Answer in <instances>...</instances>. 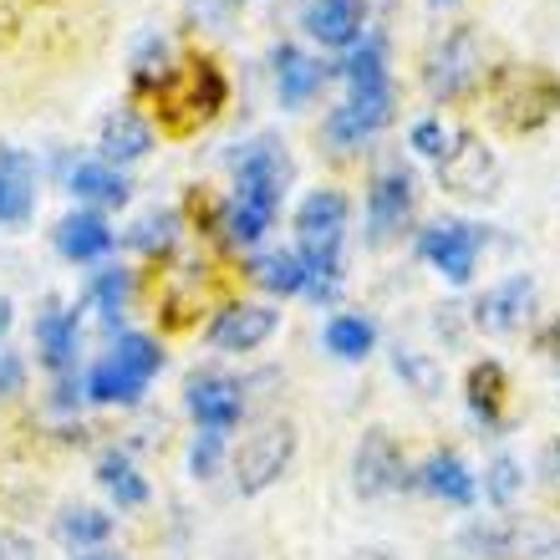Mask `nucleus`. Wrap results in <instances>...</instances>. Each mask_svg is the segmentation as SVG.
Returning a JSON list of instances; mask_svg holds the SVG:
<instances>
[{
	"mask_svg": "<svg viewBox=\"0 0 560 560\" xmlns=\"http://www.w3.org/2000/svg\"><path fill=\"white\" fill-rule=\"evenodd\" d=\"M230 168H235V199L224 209L220 230L235 245H255L270 230V220H276V209H280V194L291 184V159H285V148L276 138H255V143H245L230 159Z\"/></svg>",
	"mask_w": 560,
	"mask_h": 560,
	"instance_id": "f257e3e1",
	"label": "nucleus"
},
{
	"mask_svg": "<svg viewBox=\"0 0 560 560\" xmlns=\"http://www.w3.org/2000/svg\"><path fill=\"white\" fill-rule=\"evenodd\" d=\"M347 194L316 189L295 209V240H301V266H306V291L316 301H331L341 285V240H347Z\"/></svg>",
	"mask_w": 560,
	"mask_h": 560,
	"instance_id": "f03ea898",
	"label": "nucleus"
},
{
	"mask_svg": "<svg viewBox=\"0 0 560 560\" xmlns=\"http://www.w3.org/2000/svg\"><path fill=\"white\" fill-rule=\"evenodd\" d=\"M224 97H230V82L209 57H189L184 67H168L159 88L148 92V103L159 113V128L174 138L205 128L209 118H220Z\"/></svg>",
	"mask_w": 560,
	"mask_h": 560,
	"instance_id": "7ed1b4c3",
	"label": "nucleus"
},
{
	"mask_svg": "<svg viewBox=\"0 0 560 560\" xmlns=\"http://www.w3.org/2000/svg\"><path fill=\"white\" fill-rule=\"evenodd\" d=\"M489 113L510 133H535L560 113V77L535 61H504L489 77Z\"/></svg>",
	"mask_w": 560,
	"mask_h": 560,
	"instance_id": "20e7f679",
	"label": "nucleus"
},
{
	"mask_svg": "<svg viewBox=\"0 0 560 560\" xmlns=\"http://www.w3.org/2000/svg\"><path fill=\"white\" fill-rule=\"evenodd\" d=\"M163 368V352L159 341L143 337V331H122L118 347L97 362V368L88 372V393L92 402H103V408H133V402H143L148 383L159 377Z\"/></svg>",
	"mask_w": 560,
	"mask_h": 560,
	"instance_id": "39448f33",
	"label": "nucleus"
},
{
	"mask_svg": "<svg viewBox=\"0 0 560 560\" xmlns=\"http://www.w3.org/2000/svg\"><path fill=\"white\" fill-rule=\"evenodd\" d=\"M423 82L439 103H458L485 82V46H479L474 26H454L448 36L433 42V51L423 57Z\"/></svg>",
	"mask_w": 560,
	"mask_h": 560,
	"instance_id": "423d86ee",
	"label": "nucleus"
},
{
	"mask_svg": "<svg viewBox=\"0 0 560 560\" xmlns=\"http://www.w3.org/2000/svg\"><path fill=\"white\" fill-rule=\"evenodd\" d=\"M295 458V423L291 418H266V423L245 433L235 448V489L240 494H266Z\"/></svg>",
	"mask_w": 560,
	"mask_h": 560,
	"instance_id": "0eeeda50",
	"label": "nucleus"
},
{
	"mask_svg": "<svg viewBox=\"0 0 560 560\" xmlns=\"http://www.w3.org/2000/svg\"><path fill=\"white\" fill-rule=\"evenodd\" d=\"M433 168H439L443 189L458 194V199H489V194L500 189V159L474 133L448 138V148H443V159H433Z\"/></svg>",
	"mask_w": 560,
	"mask_h": 560,
	"instance_id": "6e6552de",
	"label": "nucleus"
},
{
	"mask_svg": "<svg viewBox=\"0 0 560 560\" xmlns=\"http://www.w3.org/2000/svg\"><path fill=\"white\" fill-rule=\"evenodd\" d=\"M352 485L362 500H383L393 489L408 485V458H402L398 439L387 428H368L352 454Z\"/></svg>",
	"mask_w": 560,
	"mask_h": 560,
	"instance_id": "1a4fd4ad",
	"label": "nucleus"
},
{
	"mask_svg": "<svg viewBox=\"0 0 560 560\" xmlns=\"http://www.w3.org/2000/svg\"><path fill=\"white\" fill-rule=\"evenodd\" d=\"M413 205H418V189H413V174L393 163L383 174L372 178L368 189V240L372 245H387V240L398 235L402 224L413 220Z\"/></svg>",
	"mask_w": 560,
	"mask_h": 560,
	"instance_id": "9d476101",
	"label": "nucleus"
},
{
	"mask_svg": "<svg viewBox=\"0 0 560 560\" xmlns=\"http://www.w3.org/2000/svg\"><path fill=\"white\" fill-rule=\"evenodd\" d=\"M479 245H485V235H479L474 224H433V230H423V240H418V255H423L439 276L454 280V285H469L474 266H479Z\"/></svg>",
	"mask_w": 560,
	"mask_h": 560,
	"instance_id": "9b49d317",
	"label": "nucleus"
},
{
	"mask_svg": "<svg viewBox=\"0 0 560 560\" xmlns=\"http://www.w3.org/2000/svg\"><path fill=\"white\" fill-rule=\"evenodd\" d=\"M276 326H280V311L235 301V306H224L209 322V347H220V352H255V347H266L276 337Z\"/></svg>",
	"mask_w": 560,
	"mask_h": 560,
	"instance_id": "f8f14e48",
	"label": "nucleus"
},
{
	"mask_svg": "<svg viewBox=\"0 0 560 560\" xmlns=\"http://www.w3.org/2000/svg\"><path fill=\"white\" fill-rule=\"evenodd\" d=\"M387 118H393V88L352 92L341 107H331V118H326V138H331L337 148H357L362 138L377 133Z\"/></svg>",
	"mask_w": 560,
	"mask_h": 560,
	"instance_id": "ddd939ff",
	"label": "nucleus"
},
{
	"mask_svg": "<svg viewBox=\"0 0 560 560\" xmlns=\"http://www.w3.org/2000/svg\"><path fill=\"white\" fill-rule=\"evenodd\" d=\"M184 402H189L194 423L205 428V433H230V428H240V413H245V393H240V383H230V377H194L189 393H184Z\"/></svg>",
	"mask_w": 560,
	"mask_h": 560,
	"instance_id": "4468645a",
	"label": "nucleus"
},
{
	"mask_svg": "<svg viewBox=\"0 0 560 560\" xmlns=\"http://www.w3.org/2000/svg\"><path fill=\"white\" fill-rule=\"evenodd\" d=\"M368 26V0H316L306 11V31L322 46H357Z\"/></svg>",
	"mask_w": 560,
	"mask_h": 560,
	"instance_id": "2eb2a0df",
	"label": "nucleus"
},
{
	"mask_svg": "<svg viewBox=\"0 0 560 560\" xmlns=\"http://www.w3.org/2000/svg\"><path fill=\"white\" fill-rule=\"evenodd\" d=\"M530 306H535V280L510 276L504 285H494V291L479 301V326H485V331H515V326H525Z\"/></svg>",
	"mask_w": 560,
	"mask_h": 560,
	"instance_id": "dca6fc26",
	"label": "nucleus"
},
{
	"mask_svg": "<svg viewBox=\"0 0 560 560\" xmlns=\"http://www.w3.org/2000/svg\"><path fill=\"white\" fill-rule=\"evenodd\" d=\"M36 199V168L21 148H0V220L21 224Z\"/></svg>",
	"mask_w": 560,
	"mask_h": 560,
	"instance_id": "f3484780",
	"label": "nucleus"
},
{
	"mask_svg": "<svg viewBox=\"0 0 560 560\" xmlns=\"http://www.w3.org/2000/svg\"><path fill=\"white\" fill-rule=\"evenodd\" d=\"M464 398H469V413L485 428L504 423V398H510V377H504L500 362H474L469 377H464Z\"/></svg>",
	"mask_w": 560,
	"mask_h": 560,
	"instance_id": "a211bd4d",
	"label": "nucleus"
},
{
	"mask_svg": "<svg viewBox=\"0 0 560 560\" xmlns=\"http://www.w3.org/2000/svg\"><path fill=\"white\" fill-rule=\"evenodd\" d=\"M36 352H42L46 368L67 377V368H72V357H77V311L46 306L36 316Z\"/></svg>",
	"mask_w": 560,
	"mask_h": 560,
	"instance_id": "6ab92c4d",
	"label": "nucleus"
},
{
	"mask_svg": "<svg viewBox=\"0 0 560 560\" xmlns=\"http://www.w3.org/2000/svg\"><path fill=\"white\" fill-rule=\"evenodd\" d=\"M418 485L443 504H474V494H479L474 474L464 469V458L458 454H428V464L418 469Z\"/></svg>",
	"mask_w": 560,
	"mask_h": 560,
	"instance_id": "aec40b11",
	"label": "nucleus"
},
{
	"mask_svg": "<svg viewBox=\"0 0 560 560\" xmlns=\"http://www.w3.org/2000/svg\"><path fill=\"white\" fill-rule=\"evenodd\" d=\"M322 82H326V67L316 57L295 51V46H280L276 51V92L285 107H301Z\"/></svg>",
	"mask_w": 560,
	"mask_h": 560,
	"instance_id": "412c9836",
	"label": "nucleus"
},
{
	"mask_svg": "<svg viewBox=\"0 0 560 560\" xmlns=\"http://www.w3.org/2000/svg\"><path fill=\"white\" fill-rule=\"evenodd\" d=\"M57 250L67 260H103L113 250V230L103 214H67L57 224Z\"/></svg>",
	"mask_w": 560,
	"mask_h": 560,
	"instance_id": "4be33fe9",
	"label": "nucleus"
},
{
	"mask_svg": "<svg viewBox=\"0 0 560 560\" xmlns=\"http://www.w3.org/2000/svg\"><path fill=\"white\" fill-rule=\"evenodd\" d=\"M148 148H153V128H148L138 113L118 107V113L103 118V159L107 163H133V159H143Z\"/></svg>",
	"mask_w": 560,
	"mask_h": 560,
	"instance_id": "5701e85b",
	"label": "nucleus"
},
{
	"mask_svg": "<svg viewBox=\"0 0 560 560\" xmlns=\"http://www.w3.org/2000/svg\"><path fill=\"white\" fill-rule=\"evenodd\" d=\"M67 184H72V194L88 199V205H107V209L128 205V178H122L113 163H77Z\"/></svg>",
	"mask_w": 560,
	"mask_h": 560,
	"instance_id": "b1692460",
	"label": "nucleus"
},
{
	"mask_svg": "<svg viewBox=\"0 0 560 560\" xmlns=\"http://www.w3.org/2000/svg\"><path fill=\"white\" fill-rule=\"evenodd\" d=\"M250 276H255V285H266L270 295H295V291H306V266H301V255H291V250H266V255H255Z\"/></svg>",
	"mask_w": 560,
	"mask_h": 560,
	"instance_id": "393cba45",
	"label": "nucleus"
},
{
	"mask_svg": "<svg viewBox=\"0 0 560 560\" xmlns=\"http://www.w3.org/2000/svg\"><path fill=\"white\" fill-rule=\"evenodd\" d=\"M372 347H377V331H372L368 316H331L326 322V352L341 357V362H362Z\"/></svg>",
	"mask_w": 560,
	"mask_h": 560,
	"instance_id": "a878e982",
	"label": "nucleus"
},
{
	"mask_svg": "<svg viewBox=\"0 0 560 560\" xmlns=\"http://www.w3.org/2000/svg\"><path fill=\"white\" fill-rule=\"evenodd\" d=\"M97 479H103V489L113 494V500L122 504V510H138V504L148 500V485L143 474L128 464L122 454H103V464H97Z\"/></svg>",
	"mask_w": 560,
	"mask_h": 560,
	"instance_id": "bb28decb",
	"label": "nucleus"
},
{
	"mask_svg": "<svg viewBox=\"0 0 560 560\" xmlns=\"http://www.w3.org/2000/svg\"><path fill=\"white\" fill-rule=\"evenodd\" d=\"M347 82H352V92H377V88H393L387 82V51H383V42L377 36H368V42L357 46L352 57H347Z\"/></svg>",
	"mask_w": 560,
	"mask_h": 560,
	"instance_id": "cd10ccee",
	"label": "nucleus"
},
{
	"mask_svg": "<svg viewBox=\"0 0 560 560\" xmlns=\"http://www.w3.org/2000/svg\"><path fill=\"white\" fill-rule=\"evenodd\" d=\"M178 240V214L174 209H163V214H143V220L133 224V235H128V245H138L143 255H168Z\"/></svg>",
	"mask_w": 560,
	"mask_h": 560,
	"instance_id": "c85d7f7f",
	"label": "nucleus"
},
{
	"mask_svg": "<svg viewBox=\"0 0 560 560\" xmlns=\"http://www.w3.org/2000/svg\"><path fill=\"white\" fill-rule=\"evenodd\" d=\"M128 295H133V276L128 270H103V276L92 280V301H97L107 326H118V316L128 311Z\"/></svg>",
	"mask_w": 560,
	"mask_h": 560,
	"instance_id": "c756f323",
	"label": "nucleus"
},
{
	"mask_svg": "<svg viewBox=\"0 0 560 560\" xmlns=\"http://www.w3.org/2000/svg\"><path fill=\"white\" fill-rule=\"evenodd\" d=\"M107 535H113V520L103 510H67L61 515V540L67 546H103Z\"/></svg>",
	"mask_w": 560,
	"mask_h": 560,
	"instance_id": "7c9ffc66",
	"label": "nucleus"
},
{
	"mask_svg": "<svg viewBox=\"0 0 560 560\" xmlns=\"http://www.w3.org/2000/svg\"><path fill=\"white\" fill-rule=\"evenodd\" d=\"M515 489H520V464L510 454H500L494 464H489V479H485V494L494 504H510L515 500Z\"/></svg>",
	"mask_w": 560,
	"mask_h": 560,
	"instance_id": "2f4dec72",
	"label": "nucleus"
},
{
	"mask_svg": "<svg viewBox=\"0 0 560 560\" xmlns=\"http://www.w3.org/2000/svg\"><path fill=\"white\" fill-rule=\"evenodd\" d=\"M393 362H398V372L418 387V393H439V368H433L423 352H402V347H398V357H393Z\"/></svg>",
	"mask_w": 560,
	"mask_h": 560,
	"instance_id": "473e14b6",
	"label": "nucleus"
},
{
	"mask_svg": "<svg viewBox=\"0 0 560 560\" xmlns=\"http://www.w3.org/2000/svg\"><path fill=\"white\" fill-rule=\"evenodd\" d=\"M448 138H454V133H448V128H443L439 118H423V122L413 128V148L423 153V159H443V148H448Z\"/></svg>",
	"mask_w": 560,
	"mask_h": 560,
	"instance_id": "72a5a7b5",
	"label": "nucleus"
},
{
	"mask_svg": "<svg viewBox=\"0 0 560 560\" xmlns=\"http://www.w3.org/2000/svg\"><path fill=\"white\" fill-rule=\"evenodd\" d=\"M214 464H220V433H199V443H194V454H189L194 479H209Z\"/></svg>",
	"mask_w": 560,
	"mask_h": 560,
	"instance_id": "f704fd0d",
	"label": "nucleus"
},
{
	"mask_svg": "<svg viewBox=\"0 0 560 560\" xmlns=\"http://www.w3.org/2000/svg\"><path fill=\"white\" fill-rule=\"evenodd\" d=\"M21 387H26V362L11 347H0V398H15Z\"/></svg>",
	"mask_w": 560,
	"mask_h": 560,
	"instance_id": "c9c22d12",
	"label": "nucleus"
},
{
	"mask_svg": "<svg viewBox=\"0 0 560 560\" xmlns=\"http://www.w3.org/2000/svg\"><path fill=\"white\" fill-rule=\"evenodd\" d=\"M540 479H546L550 489H560V439L546 443V454H540Z\"/></svg>",
	"mask_w": 560,
	"mask_h": 560,
	"instance_id": "e433bc0d",
	"label": "nucleus"
},
{
	"mask_svg": "<svg viewBox=\"0 0 560 560\" xmlns=\"http://www.w3.org/2000/svg\"><path fill=\"white\" fill-rule=\"evenodd\" d=\"M535 352H546V357H560V316H556V322L546 326V331H540V337H535Z\"/></svg>",
	"mask_w": 560,
	"mask_h": 560,
	"instance_id": "4c0bfd02",
	"label": "nucleus"
},
{
	"mask_svg": "<svg viewBox=\"0 0 560 560\" xmlns=\"http://www.w3.org/2000/svg\"><path fill=\"white\" fill-rule=\"evenodd\" d=\"M5 331H11V301L0 295V337H5Z\"/></svg>",
	"mask_w": 560,
	"mask_h": 560,
	"instance_id": "58836bf2",
	"label": "nucleus"
},
{
	"mask_svg": "<svg viewBox=\"0 0 560 560\" xmlns=\"http://www.w3.org/2000/svg\"><path fill=\"white\" fill-rule=\"evenodd\" d=\"M352 560H398V556H387V550H362V556H352Z\"/></svg>",
	"mask_w": 560,
	"mask_h": 560,
	"instance_id": "ea45409f",
	"label": "nucleus"
},
{
	"mask_svg": "<svg viewBox=\"0 0 560 560\" xmlns=\"http://www.w3.org/2000/svg\"><path fill=\"white\" fill-rule=\"evenodd\" d=\"M82 560H122V556H82Z\"/></svg>",
	"mask_w": 560,
	"mask_h": 560,
	"instance_id": "a19ab883",
	"label": "nucleus"
}]
</instances>
